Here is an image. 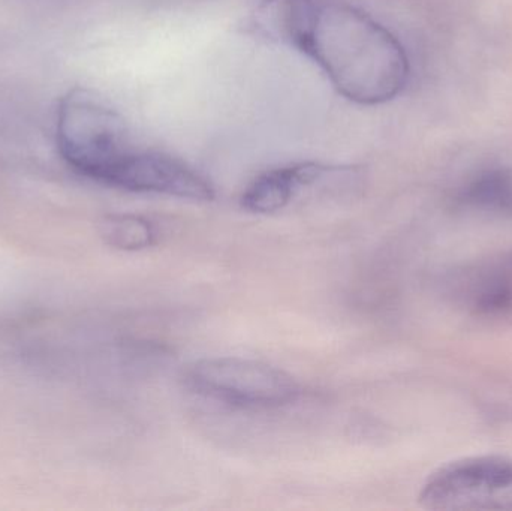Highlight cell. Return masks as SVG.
<instances>
[{
	"label": "cell",
	"instance_id": "obj_9",
	"mask_svg": "<svg viewBox=\"0 0 512 511\" xmlns=\"http://www.w3.org/2000/svg\"><path fill=\"white\" fill-rule=\"evenodd\" d=\"M99 234L111 248L141 251L155 243V228L137 215H108L99 222Z\"/></svg>",
	"mask_w": 512,
	"mask_h": 511
},
{
	"label": "cell",
	"instance_id": "obj_1",
	"mask_svg": "<svg viewBox=\"0 0 512 511\" xmlns=\"http://www.w3.org/2000/svg\"><path fill=\"white\" fill-rule=\"evenodd\" d=\"M264 14L274 35L310 57L355 104H385L408 84L411 69L399 39L349 3L270 0Z\"/></svg>",
	"mask_w": 512,
	"mask_h": 511
},
{
	"label": "cell",
	"instance_id": "obj_5",
	"mask_svg": "<svg viewBox=\"0 0 512 511\" xmlns=\"http://www.w3.org/2000/svg\"><path fill=\"white\" fill-rule=\"evenodd\" d=\"M448 299L472 320L512 323V251L451 273Z\"/></svg>",
	"mask_w": 512,
	"mask_h": 511
},
{
	"label": "cell",
	"instance_id": "obj_4",
	"mask_svg": "<svg viewBox=\"0 0 512 511\" xmlns=\"http://www.w3.org/2000/svg\"><path fill=\"white\" fill-rule=\"evenodd\" d=\"M418 503L432 511H512V459L469 456L427 477Z\"/></svg>",
	"mask_w": 512,
	"mask_h": 511
},
{
	"label": "cell",
	"instance_id": "obj_6",
	"mask_svg": "<svg viewBox=\"0 0 512 511\" xmlns=\"http://www.w3.org/2000/svg\"><path fill=\"white\" fill-rule=\"evenodd\" d=\"M105 185L194 201H212V183L179 159L132 149L107 174Z\"/></svg>",
	"mask_w": 512,
	"mask_h": 511
},
{
	"label": "cell",
	"instance_id": "obj_7",
	"mask_svg": "<svg viewBox=\"0 0 512 511\" xmlns=\"http://www.w3.org/2000/svg\"><path fill=\"white\" fill-rule=\"evenodd\" d=\"M333 168L318 162H300L274 168L256 177L242 197V206L252 213L268 215L285 209L301 189L319 182Z\"/></svg>",
	"mask_w": 512,
	"mask_h": 511
},
{
	"label": "cell",
	"instance_id": "obj_8",
	"mask_svg": "<svg viewBox=\"0 0 512 511\" xmlns=\"http://www.w3.org/2000/svg\"><path fill=\"white\" fill-rule=\"evenodd\" d=\"M454 209L487 218H512V170L490 167L472 174L453 195Z\"/></svg>",
	"mask_w": 512,
	"mask_h": 511
},
{
	"label": "cell",
	"instance_id": "obj_2",
	"mask_svg": "<svg viewBox=\"0 0 512 511\" xmlns=\"http://www.w3.org/2000/svg\"><path fill=\"white\" fill-rule=\"evenodd\" d=\"M57 147L83 176L104 182L111 168L132 150L125 120L89 90L74 89L57 110Z\"/></svg>",
	"mask_w": 512,
	"mask_h": 511
},
{
	"label": "cell",
	"instance_id": "obj_3",
	"mask_svg": "<svg viewBox=\"0 0 512 511\" xmlns=\"http://www.w3.org/2000/svg\"><path fill=\"white\" fill-rule=\"evenodd\" d=\"M185 381L204 398L248 410L285 407L301 393L300 384L288 372L242 357L198 360L186 369Z\"/></svg>",
	"mask_w": 512,
	"mask_h": 511
}]
</instances>
